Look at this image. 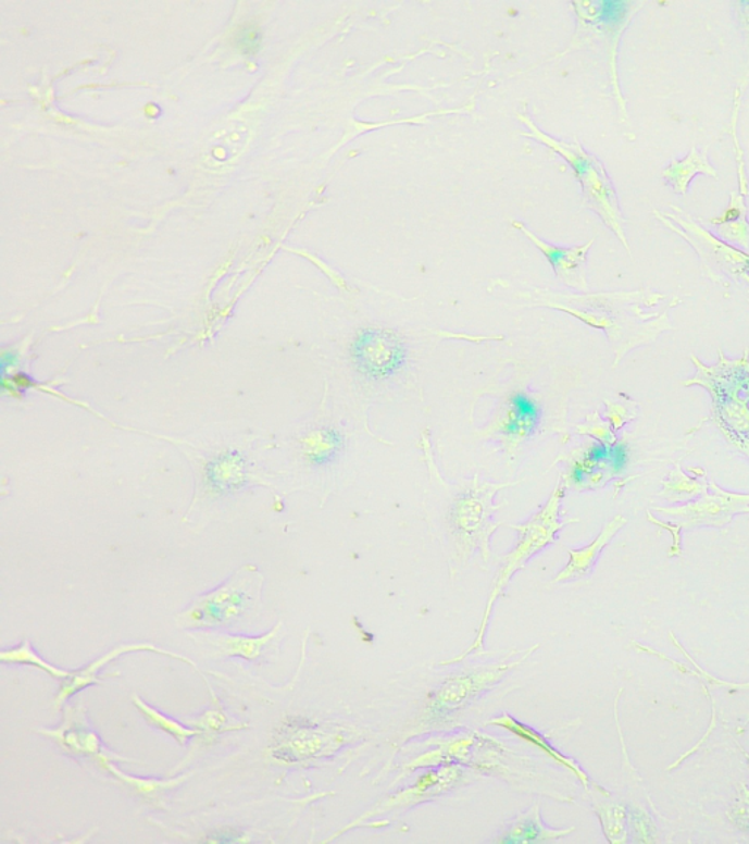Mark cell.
Instances as JSON below:
<instances>
[{
  "instance_id": "obj_1",
  "label": "cell",
  "mask_w": 749,
  "mask_h": 844,
  "mask_svg": "<svg viewBox=\"0 0 749 844\" xmlns=\"http://www.w3.org/2000/svg\"><path fill=\"white\" fill-rule=\"evenodd\" d=\"M689 360L696 373L681 382V386H701L709 392L714 425L749 461V349L739 358H727L719 349L717 361L712 365L696 356Z\"/></svg>"
},
{
  "instance_id": "obj_2",
  "label": "cell",
  "mask_w": 749,
  "mask_h": 844,
  "mask_svg": "<svg viewBox=\"0 0 749 844\" xmlns=\"http://www.w3.org/2000/svg\"><path fill=\"white\" fill-rule=\"evenodd\" d=\"M564 497V484L553 492L550 496L548 504L545 508H541L539 512L528 519L527 522L522 525L514 526V530L519 531L517 544L502 560L501 568L495 578L492 589H490L489 600L486 603V609L479 631L473 644L470 645L463 654L459 657L451 658V660L441 662V666L457 665V662L463 661L470 654L480 651L485 647L486 633H488L490 616H492L495 603L501 597L503 591H505L508 584H510L511 578L514 573L526 567L528 560L537 553L544 550V548L550 546V544L557 542V534L560 533L562 528L566 523L577 522V519H565L562 521L560 514L561 500Z\"/></svg>"
},
{
  "instance_id": "obj_3",
  "label": "cell",
  "mask_w": 749,
  "mask_h": 844,
  "mask_svg": "<svg viewBox=\"0 0 749 844\" xmlns=\"http://www.w3.org/2000/svg\"><path fill=\"white\" fill-rule=\"evenodd\" d=\"M539 645L527 649L522 658L514 661L495 662V665L476 667L464 672L452 674L427 695L425 708L421 715L423 728H434L450 723L454 717L463 712L465 708L476 703L482 695L488 694L492 687L505 678L508 672L527 660Z\"/></svg>"
},
{
  "instance_id": "obj_4",
  "label": "cell",
  "mask_w": 749,
  "mask_h": 844,
  "mask_svg": "<svg viewBox=\"0 0 749 844\" xmlns=\"http://www.w3.org/2000/svg\"><path fill=\"white\" fill-rule=\"evenodd\" d=\"M654 512L674 519V523H667L649 513V521L653 525L662 526L674 535V546L669 556H678L681 555V531L727 525L735 514L749 513V495L726 492L714 481H709V489L697 500H691L684 506H672V508H654Z\"/></svg>"
},
{
  "instance_id": "obj_5",
  "label": "cell",
  "mask_w": 749,
  "mask_h": 844,
  "mask_svg": "<svg viewBox=\"0 0 749 844\" xmlns=\"http://www.w3.org/2000/svg\"><path fill=\"white\" fill-rule=\"evenodd\" d=\"M653 214L660 222L664 223L669 229L676 232L692 245L694 250L700 256L702 268L707 276L717 284L729 285L727 282L734 281L736 284L747 285L749 289V255L723 243L704 227L698 226L692 219H683L678 214H662L659 210H653Z\"/></svg>"
},
{
  "instance_id": "obj_6",
  "label": "cell",
  "mask_w": 749,
  "mask_h": 844,
  "mask_svg": "<svg viewBox=\"0 0 749 844\" xmlns=\"http://www.w3.org/2000/svg\"><path fill=\"white\" fill-rule=\"evenodd\" d=\"M507 485H484L461 493L448 513V528L454 539L457 553L461 559L479 550L485 559L489 557V542L497 523L492 522V497L498 489Z\"/></svg>"
},
{
  "instance_id": "obj_7",
  "label": "cell",
  "mask_w": 749,
  "mask_h": 844,
  "mask_svg": "<svg viewBox=\"0 0 749 844\" xmlns=\"http://www.w3.org/2000/svg\"><path fill=\"white\" fill-rule=\"evenodd\" d=\"M260 586L261 576L247 571V575L233 578L214 593L201 597L186 611V620L197 628L235 623L255 607Z\"/></svg>"
},
{
  "instance_id": "obj_8",
  "label": "cell",
  "mask_w": 749,
  "mask_h": 844,
  "mask_svg": "<svg viewBox=\"0 0 749 844\" xmlns=\"http://www.w3.org/2000/svg\"><path fill=\"white\" fill-rule=\"evenodd\" d=\"M350 360L363 377L387 380L408 362V346L389 328H362L351 342Z\"/></svg>"
},
{
  "instance_id": "obj_9",
  "label": "cell",
  "mask_w": 749,
  "mask_h": 844,
  "mask_svg": "<svg viewBox=\"0 0 749 844\" xmlns=\"http://www.w3.org/2000/svg\"><path fill=\"white\" fill-rule=\"evenodd\" d=\"M562 154L570 160L575 173H577L578 179L582 181L588 204L615 232L617 238L622 240V244L629 252V245L625 238L624 221H622L615 189H613L611 179H609L602 164L595 158H591V156L584 153L579 147H575V149H570L569 147V151L562 150Z\"/></svg>"
},
{
  "instance_id": "obj_10",
  "label": "cell",
  "mask_w": 749,
  "mask_h": 844,
  "mask_svg": "<svg viewBox=\"0 0 749 844\" xmlns=\"http://www.w3.org/2000/svg\"><path fill=\"white\" fill-rule=\"evenodd\" d=\"M464 771L460 767L450 766V764H444L442 767L429 768L419 775L416 783L413 786L403 789V791L394 793L388 796L387 799L379 802L371 811H367L365 816L359 821H365L367 818L375 816H383V814L397 811V809L410 808V806L422 804L434 797L441 796L444 793L450 792L457 784L464 779Z\"/></svg>"
},
{
  "instance_id": "obj_11",
  "label": "cell",
  "mask_w": 749,
  "mask_h": 844,
  "mask_svg": "<svg viewBox=\"0 0 749 844\" xmlns=\"http://www.w3.org/2000/svg\"><path fill=\"white\" fill-rule=\"evenodd\" d=\"M486 724L495 725V728L505 729L511 734H514V736H517L522 738V741L527 742V744L536 746V748H539L541 753L548 755V757L552 759L553 762L569 768V770L575 774V778H577L579 782L583 783V786L586 787L587 791L590 787H595L596 791H599L600 793H603V795L609 796V793L604 791V789L596 786L594 780L588 778L587 772L584 771L582 767H579V764L575 761V759L570 758L569 755L562 754L560 749L550 744L549 738L546 737L545 734L537 732V730L530 728V725L515 720L514 717L507 715V712H503L501 716L494 717V719L489 720Z\"/></svg>"
},
{
  "instance_id": "obj_12",
  "label": "cell",
  "mask_w": 749,
  "mask_h": 844,
  "mask_svg": "<svg viewBox=\"0 0 749 844\" xmlns=\"http://www.w3.org/2000/svg\"><path fill=\"white\" fill-rule=\"evenodd\" d=\"M626 522L628 521L624 517L617 514L603 528L602 533L599 534V537L594 543L588 544L586 547L577 548V550H570L569 564L558 573L553 582L555 584H564V582L583 580V578L590 575L604 547L620 533L622 528L626 525Z\"/></svg>"
},
{
  "instance_id": "obj_13",
  "label": "cell",
  "mask_w": 749,
  "mask_h": 844,
  "mask_svg": "<svg viewBox=\"0 0 749 844\" xmlns=\"http://www.w3.org/2000/svg\"><path fill=\"white\" fill-rule=\"evenodd\" d=\"M515 226H519L517 223H515ZM519 227L526 232L528 238L540 248L541 252L546 256V259L549 260L550 265H552L553 272H555L557 276L560 277L562 282H565L566 285L574 286V288H587L586 277H584V264H586L587 252L590 250L594 240H590V243H587L586 245H582V247H550V245L541 243L535 235L524 229L523 226Z\"/></svg>"
},
{
  "instance_id": "obj_14",
  "label": "cell",
  "mask_w": 749,
  "mask_h": 844,
  "mask_svg": "<svg viewBox=\"0 0 749 844\" xmlns=\"http://www.w3.org/2000/svg\"><path fill=\"white\" fill-rule=\"evenodd\" d=\"M573 831L574 829H550L540 816L539 805L535 804L527 812L515 818L495 842L510 844L553 842V840L565 837Z\"/></svg>"
},
{
  "instance_id": "obj_15",
  "label": "cell",
  "mask_w": 749,
  "mask_h": 844,
  "mask_svg": "<svg viewBox=\"0 0 749 844\" xmlns=\"http://www.w3.org/2000/svg\"><path fill=\"white\" fill-rule=\"evenodd\" d=\"M698 173H704L712 178H719L716 169L709 162V156H707V147L702 151H698L696 147L689 151L687 158L681 160H672L671 164L664 169L662 176L664 183L671 185L676 194L688 193L689 184L696 178Z\"/></svg>"
},
{
  "instance_id": "obj_16",
  "label": "cell",
  "mask_w": 749,
  "mask_h": 844,
  "mask_svg": "<svg viewBox=\"0 0 749 844\" xmlns=\"http://www.w3.org/2000/svg\"><path fill=\"white\" fill-rule=\"evenodd\" d=\"M540 418L541 409L536 400L524 392H517L510 398V408L503 420L502 432L510 438L530 436L539 425Z\"/></svg>"
},
{
  "instance_id": "obj_17",
  "label": "cell",
  "mask_w": 749,
  "mask_h": 844,
  "mask_svg": "<svg viewBox=\"0 0 749 844\" xmlns=\"http://www.w3.org/2000/svg\"><path fill=\"white\" fill-rule=\"evenodd\" d=\"M207 479L214 492H236L247 483V461L238 451H227L209 463Z\"/></svg>"
},
{
  "instance_id": "obj_18",
  "label": "cell",
  "mask_w": 749,
  "mask_h": 844,
  "mask_svg": "<svg viewBox=\"0 0 749 844\" xmlns=\"http://www.w3.org/2000/svg\"><path fill=\"white\" fill-rule=\"evenodd\" d=\"M345 446V436L340 432L333 427H321L303 437L302 454L312 466L323 467L336 461Z\"/></svg>"
},
{
  "instance_id": "obj_19",
  "label": "cell",
  "mask_w": 749,
  "mask_h": 844,
  "mask_svg": "<svg viewBox=\"0 0 749 844\" xmlns=\"http://www.w3.org/2000/svg\"><path fill=\"white\" fill-rule=\"evenodd\" d=\"M707 489H709V483L704 479L685 474L678 463L664 479L663 489L659 496L669 504H681V501L698 499Z\"/></svg>"
},
{
  "instance_id": "obj_20",
  "label": "cell",
  "mask_w": 749,
  "mask_h": 844,
  "mask_svg": "<svg viewBox=\"0 0 749 844\" xmlns=\"http://www.w3.org/2000/svg\"><path fill=\"white\" fill-rule=\"evenodd\" d=\"M596 812L602 822L604 834L611 843L625 842V811L616 805H596Z\"/></svg>"
},
{
  "instance_id": "obj_21",
  "label": "cell",
  "mask_w": 749,
  "mask_h": 844,
  "mask_svg": "<svg viewBox=\"0 0 749 844\" xmlns=\"http://www.w3.org/2000/svg\"><path fill=\"white\" fill-rule=\"evenodd\" d=\"M2 661L23 662V665L36 666L38 669L45 670V672L52 674V677L57 679H66L71 677L70 672L59 670L57 667L50 666L48 662L41 660L40 657H37L28 643L21 644V647L12 649V651L2 653Z\"/></svg>"
},
{
  "instance_id": "obj_22",
  "label": "cell",
  "mask_w": 749,
  "mask_h": 844,
  "mask_svg": "<svg viewBox=\"0 0 749 844\" xmlns=\"http://www.w3.org/2000/svg\"><path fill=\"white\" fill-rule=\"evenodd\" d=\"M135 703H137L139 710L146 715L147 719L150 720L152 724H155L157 728L166 730V732L173 734V736H175L177 741L180 742V744H184L185 738L194 736V734L197 733L194 732V730H186L185 728H182V725L175 723V721L168 720L166 717L159 715V712L152 710L151 707L146 706L142 700L135 699Z\"/></svg>"
},
{
  "instance_id": "obj_23",
  "label": "cell",
  "mask_w": 749,
  "mask_h": 844,
  "mask_svg": "<svg viewBox=\"0 0 749 844\" xmlns=\"http://www.w3.org/2000/svg\"><path fill=\"white\" fill-rule=\"evenodd\" d=\"M271 636H265V638L255 640V641H249V640H240V638H228L224 640V647L227 648V654H235V656H242L245 658H253L257 657L258 654H260V649L264 647L266 641H269Z\"/></svg>"
},
{
  "instance_id": "obj_24",
  "label": "cell",
  "mask_w": 749,
  "mask_h": 844,
  "mask_svg": "<svg viewBox=\"0 0 749 844\" xmlns=\"http://www.w3.org/2000/svg\"><path fill=\"white\" fill-rule=\"evenodd\" d=\"M637 411L633 408V404L617 405L608 404V418L611 422L613 430H621L626 422L633 421L636 418Z\"/></svg>"
}]
</instances>
